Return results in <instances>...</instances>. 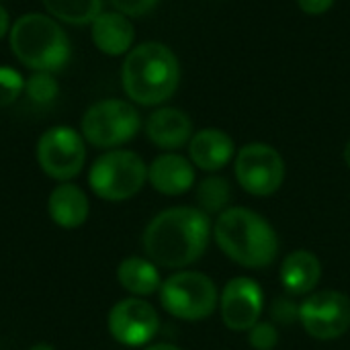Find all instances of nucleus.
<instances>
[{"instance_id":"2","label":"nucleus","mask_w":350,"mask_h":350,"mask_svg":"<svg viewBox=\"0 0 350 350\" xmlns=\"http://www.w3.org/2000/svg\"><path fill=\"white\" fill-rule=\"evenodd\" d=\"M123 92L142 107H160L174 96L180 84L176 53L160 41L133 45L121 66Z\"/></svg>"},{"instance_id":"1","label":"nucleus","mask_w":350,"mask_h":350,"mask_svg":"<svg viewBox=\"0 0 350 350\" xmlns=\"http://www.w3.org/2000/svg\"><path fill=\"white\" fill-rule=\"evenodd\" d=\"M211 238L213 224L205 211L176 205L150 219L142 236V248L160 269L183 271L205 254Z\"/></svg>"},{"instance_id":"15","label":"nucleus","mask_w":350,"mask_h":350,"mask_svg":"<svg viewBox=\"0 0 350 350\" xmlns=\"http://www.w3.org/2000/svg\"><path fill=\"white\" fill-rule=\"evenodd\" d=\"M193 133L191 117L176 107H158L146 119L148 139L164 152H176L189 146Z\"/></svg>"},{"instance_id":"22","label":"nucleus","mask_w":350,"mask_h":350,"mask_svg":"<svg viewBox=\"0 0 350 350\" xmlns=\"http://www.w3.org/2000/svg\"><path fill=\"white\" fill-rule=\"evenodd\" d=\"M25 92L35 105H49L55 100L59 84L51 72H33L31 78L25 80Z\"/></svg>"},{"instance_id":"28","label":"nucleus","mask_w":350,"mask_h":350,"mask_svg":"<svg viewBox=\"0 0 350 350\" xmlns=\"http://www.w3.org/2000/svg\"><path fill=\"white\" fill-rule=\"evenodd\" d=\"M10 16H8V10L0 4V39L4 37V35H8L10 33Z\"/></svg>"},{"instance_id":"16","label":"nucleus","mask_w":350,"mask_h":350,"mask_svg":"<svg viewBox=\"0 0 350 350\" xmlns=\"http://www.w3.org/2000/svg\"><path fill=\"white\" fill-rule=\"evenodd\" d=\"M90 37L98 51L107 55H127L133 49L135 29L129 16L119 10H103L90 23Z\"/></svg>"},{"instance_id":"14","label":"nucleus","mask_w":350,"mask_h":350,"mask_svg":"<svg viewBox=\"0 0 350 350\" xmlns=\"http://www.w3.org/2000/svg\"><path fill=\"white\" fill-rule=\"evenodd\" d=\"M189 160L195 168L215 174L236 158V144L230 133L217 127L195 131L189 142Z\"/></svg>"},{"instance_id":"26","label":"nucleus","mask_w":350,"mask_h":350,"mask_svg":"<svg viewBox=\"0 0 350 350\" xmlns=\"http://www.w3.org/2000/svg\"><path fill=\"white\" fill-rule=\"evenodd\" d=\"M111 2H113L115 10L133 18V16H144L150 10H154L160 0H111Z\"/></svg>"},{"instance_id":"30","label":"nucleus","mask_w":350,"mask_h":350,"mask_svg":"<svg viewBox=\"0 0 350 350\" xmlns=\"http://www.w3.org/2000/svg\"><path fill=\"white\" fill-rule=\"evenodd\" d=\"M27 350H55V347H51V345H47V342H39V345H33L31 349Z\"/></svg>"},{"instance_id":"5","label":"nucleus","mask_w":350,"mask_h":350,"mask_svg":"<svg viewBox=\"0 0 350 350\" xmlns=\"http://www.w3.org/2000/svg\"><path fill=\"white\" fill-rule=\"evenodd\" d=\"M162 310L183 322H203L219 308V289L213 279L199 271H176L162 281L158 291Z\"/></svg>"},{"instance_id":"4","label":"nucleus","mask_w":350,"mask_h":350,"mask_svg":"<svg viewBox=\"0 0 350 350\" xmlns=\"http://www.w3.org/2000/svg\"><path fill=\"white\" fill-rule=\"evenodd\" d=\"M10 51L33 72H57L72 53L66 31L53 16L27 12L14 21L8 33Z\"/></svg>"},{"instance_id":"18","label":"nucleus","mask_w":350,"mask_h":350,"mask_svg":"<svg viewBox=\"0 0 350 350\" xmlns=\"http://www.w3.org/2000/svg\"><path fill=\"white\" fill-rule=\"evenodd\" d=\"M47 213L57 228L76 230L86 224L90 215V201L78 185L59 183L47 197Z\"/></svg>"},{"instance_id":"13","label":"nucleus","mask_w":350,"mask_h":350,"mask_svg":"<svg viewBox=\"0 0 350 350\" xmlns=\"http://www.w3.org/2000/svg\"><path fill=\"white\" fill-rule=\"evenodd\" d=\"M195 166L187 156L176 152L160 154L148 166L150 187L166 197H180L195 187Z\"/></svg>"},{"instance_id":"11","label":"nucleus","mask_w":350,"mask_h":350,"mask_svg":"<svg viewBox=\"0 0 350 350\" xmlns=\"http://www.w3.org/2000/svg\"><path fill=\"white\" fill-rule=\"evenodd\" d=\"M107 330L115 342L127 349H144L152 345L160 332V316L144 297H125L117 301L107 316Z\"/></svg>"},{"instance_id":"29","label":"nucleus","mask_w":350,"mask_h":350,"mask_svg":"<svg viewBox=\"0 0 350 350\" xmlns=\"http://www.w3.org/2000/svg\"><path fill=\"white\" fill-rule=\"evenodd\" d=\"M142 350H183V349H178L176 345H170V342H156V345H148V347H144Z\"/></svg>"},{"instance_id":"24","label":"nucleus","mask_w":350,"mask_h":350,"mask_svg":"<svg viewBox=\"0 0 350 350\" xmlns=\"http://www.w3.org/2000/svg\"><path fill=\"white\" fill-rule=\"evenodd\" d=\"M248 345L254 350H275L279 345V330L273 322H258L248 332Z\"/></svg>"},{"instance_id":"8","label":"nucleus","mask_w":350,"mask_h":350,"mask_svg":"<svg viewBox=\"0 0 350 350\" xmlns=\"http://www.w3.org/2000/svg\"><path fill=\"white\" fill-rule=\"evenodd\" d=\"M234 174L242 191L252 197H271L285 183V160L281 152L265 142L242 146L234 158Z\"/></svg>"},{"instance_id":"3","label":"nucleus","mask_w":350,"mask_h":350,"mask_svg":"<svg viewBox=\"0 0 350 350\" xmlns=\"http://www.w3.org/2000/svg\"><path fill=\"white\" fill-rule=\"evenodd\" d=\"M213 240L236 265L262 271L279 256V236L260 213L248 207H228L213 221Z\"/></svg>"},{"instance_id":"12","label":"nucleus","mask_w":350,"mask_h":350,"mask_svg":"<svg viewBox=\"0 0 350 350\" xmlns=\"http://www.w3.org/2000/svg\"><path fill=\"white\" fill-rule=\"evenodd\" d=\"M219 316L232 332H248L265 312L262 287L250 277H234L219 291Z\"/></svg>"},{"instance_id":"27","label":"nucleus","mask_w":350,"mask_h":350,"mask_svg":"<svg viewBox=\"0 0 350 350\" xmlns=\"http://www.w3.org/2000/svg\"><path fill=\"white\" fill-rule=\"evenodd\" d=\"M297 6L301 8V12L310 14V16H320V14H326L336 0H295Z\"/></svg>"},{"instance_id":"7","label":"nucleus","mask_w":350,"mask_h":350,"mask_svg":"<svg viewBox=\"0 0 350 350\" xmlns=\"http://www.w3.org/2000/svg\"><path fill=\"white\" fill-rule=\"evenodd\" d=\"M139 129V111L123 98H103L90 105L80 121L84 142L98 150H117L131 142Z\"/></svg>"},{"instance_id":"23","label":"nucleus","mask_w":350,"mask_h":350,"mask_svg":"<svg viewBox=\"0 0 350 350\" xmlns=\"http://www.w3.org/2000/svg\"><path fill=\"white\" fill-rule=\"evenodd\" d=\"M25 92V78L8 66H0V109L12 105Z\"/></svg>"},{"instance_id":"17","label":"nucleus","mask_w":350,"mask_h":350,"mask_svg":"<svg viewBox=\"0 0 350 350\" xmlns=\"http://www.w3.org/2000/svg\"><path fill=\"white\" fill-rule=\"evenodd\" d=\"M279 279L289 295L308 297L310 293L316 291L322 279V262L312 250L306 248L293 250L283 258L279 269Z\"/></svg>"},{"instance_id":"21","label":"nucleus","mask_w":350,"mask_h":350,"mask_svg":"<svg viewBox=\"0 0 350 350\" xmlns=\"http://www.w3.org/2000/svg\"><path fill=\"white\" fill-rule=\"evenodd\" d=\"M47 12L68 25H90L103 12V0H41Z\"/></svg>"},{"instance_id":"25","label":"nucleus","mask_w":350,"mask_h":350,"mask_svg":"<svg viewBox=\"0 0 350 350\" xmlns=\"http://www.w3.org/2000/svg\"><path fill=\"white\" fill-rule=\"evenodd\" d=\"M271 318L273 324H293L299 322V304L289 297H277L271 304Z\"/></svg>"},{"instance_id":"19","label":"nucleus","mask_w":350,"mask_h":350,"mask_svg":"<svg viewBox=\"0 0 350 350\" xmlns=\"http://www.w3.org/2000/svg\"><path fill=\"white\" fill-rule=\"evenodd\" d=\"M117 281L131 297H150L160 291V267L148 256H127L117 267Z\"/></svg>"},{"instance_id":"31","label":"nucleus","mask_w":350,"mask_h":350,"mask_svg":"<svg viewBox=\"0 0 350 350\" xmlns=\"http://www.w3.org/2000/svg\"><path fill=\"white\" fill-rule=\"evenodd\" d=\"M342 158H345V162H347V166L350 168V139L347 142V146H345V152H342Z\"/></svg>"},{"instance_id":"10","label":"nucleus","mask_w":350,"mask_h":350,"mask_svg":"<svg viewBox=\"0 0 350 350\" xmlns=\"http://www.w3.org/2000/svg\"><path fill=\"white\" fill-rule=\"evenodd\" d=\"M299 324L316 340H336L350 330V297L324 289L310 293L299 304Z\"/></svg>"},{"instance_id":"6","label":"nucleus","mask_w":350,"mask_h":350,"mask_svg":"<svg viewBox=\"0 0 350 350\" xmlns=\"http://www.w3.org/2000/svg\"><path fill=\"white\" fill-rule=\"evenodd\" d=\"M146 183L148 164L139 154L123 148L107 150L92 162L88 170L90 191L109 203H123L135 197Z\"/></svg>"},{"instance_id":"9","label":"nucleus","mask_w":350,"mask_h":350,"mask_svg":"<svg viewBox=\"0 0 350 350\" xmlns=\"http://www.w3.org/2000/svg\"><path fill=\"white\" fill-rule=\"evenodd\" d=\"M86 162V142L80 131L68 125H55L41 133L37 142V164L49 178L72 183Z\"/></svg>"},{"instance_id":"20","label":"nucleus","mask_w":350,"mask_h":350,"mask_svg":"<svg viewBox=\"0 0 350 350\" xmlns=\"http://www.w3.org/2000/svg\"><path fill=\"white\" fill-rule=\"evenodd\" d=\"M195 199H197V207L201 211H205L209 217L219 215L230 207L232 185H230L228 178L219 176V174H209L197 185Z\"/></svg>"}]
</instances>
